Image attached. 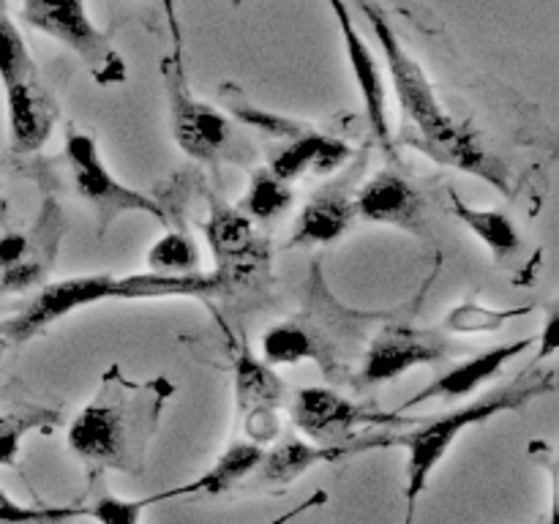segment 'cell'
Masks as SVG:
<instances>
[{"mask_svg": "<svg viewBox=\"0 0 559 524\" xmlns=\"http://www.w3.org/2000/svg\"><path fill=\"white\" fill-rule=\"evenodd\" d=\"M175 0H167V14H169V25H173V38H175V55H183V49H180V27H178V16H175Z\"/></svg>", "mask_w": 559, "mask_h": 524, "instance_id": "31", "label": "cell"}, {"mask_svg": "<svg viewBox=\"0 0 559 524\" xmlns=\"http://www.w3.org/2000/svg\"><path fill=\"white\" fill-rule=\"evenodd\" d=\"M229 276L224 271L213 273H189V276H162V273H129V276H112V273H87V276H71L63 282L47 284L25 309L11 320L0 322L5 342L22 344L38 336L49 325L63 317L85 309V306L102 303V300H142V298H213L229 287Z\"/></svg>", "mask_w": 559, "mask_h": 524, "instance_id": "3", "label": "cell"}, {"mask_svg": "<svg viewBox=\"0 0 559 524\" xmlns=\"http://www.w3.org/2000/svg\"><path fill=\"white\" fill-rule=\"evenodd\" d=\"M374 448H391V434L385 437H358L353 442H338V445H320V442L306 440H282L276 448L265 451L262 464L257 467L262 484L267 486H287L298 480L300 475L309 473L320 464H336L342 458L355 456V453L374 451Z\"/></svg>", "mask_w": 559, "mask_h": 524, "instance_id": "15", "label": "cell"}, {"mask_svg": "<svg viewBox=\"0 0 559 524\" xmlns=\"http://www.w3.org/2000/svg\"><path fill=\"white\" fill-rule=\"evenodd\" d=\"M533 314V306H511V309H500V306H484L467 300L448 311L445 331L448 333H495L502 331L511 320Z\"/></svg>", "mask_w": 559, "mask_h": 524, "instance_id": "25", "label": "cell"}, {"mask_svg": "<svg viewBox=\"0 0 559 524\" xmlns=\"http://www.w3.org/2000/svg\"><path fill=\"white\" fill-rule=\"evenodd\" d=\"M293 205V183L282 180L278 175H273L271 169H257L251 175V183L246 189L243 202H240V211L251 218V222H273L282 213H287V207Z\"/></svg>", "mask_w": 559, "mask_h": 524, "instance_id": "24", "label": "cell"}, {"mask_svg": "<svg viewBox=\"0 0 559 524\" xmlns=\"http://www.w3.org/2000/svg\"><path fill=\"white\" fill-rule=\"evenodd\" d=\"M448 355H451V342L440 331L415 325H385L366 347L358 385L391 382L415 366L437 364Z\"/></svg>", "mask_w": 559, "mask_h": 524, "instance_id": "11", "label": "cell"}, {"mask_svg": "<svg viewBox=\"0 0 559 524\" xmlns=\"http://www.w3.org/2000/svg\"><path fill=\"white\" fill-rule=\"evenodd\" d=\"M311 289H314L317 306H309L304 314L282 325H273L262 336V355L271 366L317 360L325 374H333V369L353 355L349 347L358 342L360 320L366 317L338 306L322 287V273L320 282H314Z\"/></svg>", "mask_w": 559, "mask_h": 524, "instance_id": "6", "label": "cell"}, {"mask_svg": "<svg viewBox=\"0 0 559 524\" xmlns=\"http://www.w3.org/2000/svg\"><path fill=\"white\" fill-rule=\"evenodd\" d=\"M63 153L76 191L96 213L98 235L107 233L109 224L123 216V213H145V216L167 224V211H164L162 202L131 189V186H126L123 180H118L109 172V167L102 158V151H98L96 136L76 129V126H69L66 129Z\"/></svg>", "mask_w": 559, "mask_h": 524, "instance_id": "9", "label": "cell"}, {"mask_svg": "<svg viewBox=\"0 0 559 524\" xmlns=\"http://www.w3.org/2000/svg\"><path fill=\"white\" fill-rule=\"evenodd\" d=\"M262 456H265V448H262L260 442H233L229 448H224L222 456L213 462L211 469H205L197 480H189V484L180 486V489H183V497L224 495V491H229L233 486H238L240 480L249 478L251 473H257V467L262 464Z\"/></svg>", "mask_w": 559, "mask_h": 524, "instance_id": "20", "label": "cell"}, {"mask_svg": "<svg viewBox=\"0 0 559 524\" xmlns=\"http://www.w3.org/2000/svg\"><path fill=\"white\" fill-rule=\"evenodd\" d=\"M5 11V0H0V14H3Z\"/></svg>", "mask_w": 559, "mask_h": 524, "instance_id": "33", "label": "cell"}, {"mask_svg": "<svg viewBox=\"0 0 559 524\" xmlns=\"http://www.w3.org/2000/svg\"><path fill=\"white\" fill-rule=\"evenodd\" d=\"M533 344H535L533 336L519 338V342L497 344V347L484 349V353L451 366V369L442 371L437 380H431L424 391H418L413 398H407L396 413H407V409L420 407V404L426 402H435V398H445V402H451V398H462V396H469V393L480 391L486 382H491L497 374H502V369H506L513 358H519L524 349L533 347Z\"/></svg>", "mask_w": 559, "mask_h": 524, "instance_id": "16", "label": "cell"}, {"mask_svg": "<svg viewBox=\"0 0 559 524\" xmlns=\"http://www.w3.org/2000/svg\"><path fill=\"white\" fill-rule=\"evenodd\" d=\"M82 516V505H25L0 489V524H63Z\"/></svg>", "mask_w": 559, "mask_h": 524, "instance_id": "28", "label": "cell"}, {"mask_svg": "<svg viewBox=\"0 0 559 524\" xmlns=\"http://www.w3.org/2000/svg\"><path fill=\"white\" fill-rule=\"evenodd\" d=\"M207 246L218 262V271L229 276V282L243 276L260 260V238L254 233V222L243 211L224 202H213L211 218H207Z\"/></svg>", "mask_w": 559, "mask_h": 524, "instance_id": "17", "label": "cell"}, {"mask_svg": "<svg viewBox=\"0 0 559 524\" xmlns=\"http://www.w3.org/2000/svg\"><path fill=\"white\" fill-rule=\"evenodd\" d=\"M355 218H358V213H355V200L347 191H317V194L306 202L304 211H300L289 246L336 243L338 238H344V235L349 233Z\"/></svg>", "mask_w": 559, "mask_h": 524, "instance_id": "19", "label": "cell"}, {"mask_svg": "<svg viewBox=\"0 0 559 524\" xmlns=\"http://www.w3.org/2000/svg\"><path fill=\"white\" fill-rule=\"evenodd\" d=\"M353 158V147L342 142L333 134H322V131L309 129L304 134L287 140V145L273 156L271 172L278 175L282 180L293 183V180L304 178V175H331L342 169L344 164Z\"/></svg>", "mask_w": 559, "mask_h": 524, "instance_id": "18", "label": "cell"}, {"mask_svg": "<svg viewBox=\"0 0 559 524\" xmlns=\"http://www.w3.org/2000/svg\"><path fill=\"white\" fill-rule=\"evenodd\" d=\"M282 377L271 364L254 358L249 347H240L235 355V409L251 442H271L278 434V407L284 404Z\"/></svg>", "mask_w": 559, "mask_h": 524, "instance_id": "12", "label": "cell"}, {"mask_svg": "<svg viewBox=\"0 0 559 524\" xmlns=\"http://www.w3.org/2000/svg\"><path fill=\"white\" fill-rule=\"evenodd\" d=\"M551 391H555V371L527 369L519 380L480 393L473 402L462 404V407L451 409V413L440 415L435 420H426V424L407 431V434H391V448H407V486H404L407 516H404V524H415L418 502L424 497L426 486H429V478L464 431L486 424V420L497 418L502 413H519L533 398H540L544 393Z\"/></svg>", "mask_w": 559, "mask_h": 524, "instance_id": "4", "label": "cell"}, {"mask_svg": "<svg viewBox=\"0 0 559 524\" xmlns=\"http://www.w3.org/2000/svg\"><path fill=\"white\" fill-rule=\"evenodd\" d=\"M233 3H235V5H240V3H243V0H233Z\"/></svg>", "mask_w": 559, "mask_h": 524, "instance_id": "35", "label": "cell"}, {"mask_svg": "<svg viewBox=\"0 0 559 524\" xmlns=\"http://www.w3.org/2000/svg\"><path fill=\"white\" fill-rule=\"evenodd\" d=\"M289 415L298 431H304L311 442L320 445H338V442L358 440L360 426L377 424H404L399 413H380L371 404L353 402L333 388H300L289 404Z\"/></svg>", "mask_w": 559, "mask_h": 524, "instance_id": "10", "label": "cell"}, {"mask_svg": "<svg viewBox=\"0 0 559 524\" xmlns=\"http://www.w3.org/2000/svg\"><path fill=\"white\" fill-rule=\"evenodd\" d=\"M173 393L175 385L167 377L136 382L120 366H109L96 396L71 420L66 434L69 451L91 475L104 469L140 475Z\"/></svg>", "mask_w": 559, "mask_h": 524, "instance_id": "2", "label": "cell"}, {"mask_svg": "<svg viewBox=\"0 0 559 524\" xmlns=\"http://www.w3.org/2000/svg\"><path fill=\"white\" fill-rule=\"evenodd\" d=\"M183 489L173 486V489L156 491V495L140 497V500H123V497L112 495L102 486L87 505H82V516H91L98 524H142V513L153 505V502L180 500Z\"/></svg>", "mask_w": 559, "mask_h": 524, "instance_id": "23", "label": "cell"}, {"mask_svg": "<svg viewBox=\"0 0 559 524\" xmlns=\"http://www.w3.org/2000/svg\"><path fill=\"white\" fill-rule=\"evenodd\" d=\"M0 82L5 93L9 142L16 153H38L52 136L60 107L41 82L20 27L0 14Z\"/></svg>", "mask_w": 559, "mask_h": 524, "instance_id": "5", "label": "cell"}, {"mask_svg": "<svg viewBox=\"0 0 559 524\" xmlns=\"http://www.w3.org/2000/svg\"><path fill=\"white\" fill-rule=\"evenodd\" d=\"M328 5H331L333 16H336L338 22V33H342L349 71H353V80L355 85H358L360 98H364L366 123H369L371 134L380 142L382 151L393 158L396 156V145H393V129L391 118H388V91L380 63H377L374 52H371V47L366 44L364 33L355 25L347 3H344V0H328Z\"/></svg>", "mask_w": 559, "mask_h": 524, "instance_id": "13", "label": "cell"}, {"mask_svg": "<svg viewBox=\"0 0 559 524\" xmlns=\"http://www.w3.org/2000/svg\"><path fill=\"white\" fill-rule=\"evenodd\" d=\"M325 502H328V491L320 489V491H314V495H311V497H306L304 502H298V505H295V508H289V511H284L282 516L271 519V522H265V524H289V522H293V519L304 516V513L314 511L317 505H325Z\"/></svg>", "mask_w": 559, "mask_h": 524, "instance_id": "30", "label": "cell"}, {"mask_svg": "<svg viewBox=\"0 0 559 524\" xmlns=\"http://www.w3.org/2000/svg\"><path fill=\"white\" fill-rule=\"evenodd\" d=\"M147 271L162 276H189L200 271V249L183 233H167L147 251Z\"/></svg>", "mask_w": 559, "mask_h": 524, "instance_id": "27", "label": "cell"}, {"mask_svg": "<svg viewBox=\"0 0 559 524\" xmlns=\"http://www.w3.org/2000/svg\"><path fill=\"white\" fill-rule=\"evenodd\" d=\"M448 207L453 216L497 257V260H508L522 246V235H519L516 224L495 207H473L459 196L456 189H448Z\"/></svg>", "mask_w": 559, "mask_h": 524, "instance_id": "21", "label": "cell"}, {"mask_svg": "<svg viewBox=\"0 0 559 524\" xmlns=\"http://www.w3.org/2000/svg\"><path fill=\"white\" fill-rule=\"evenodd\" d=\"M60 424L55 409L25 407L16 413H0V464H14L22 437L27 431H52Z\"/></svg>", "mask_w": 559, "mask_h": 524, "instance_id": "26", "label": "cell"}, {"mask_svg": "<svg viewBox=\"0 0 559 524\" xmlns=\"http://www.w3.org/2000/svg\"><path fill=\"white\" fill-rule=\"evenodd\" d=\"M535 524H540V522H535Z\"/></svg>", "mask_w": 559, "mask_h": 524, "instance_id": "36", "label": "cell"}, {"mask_svg": "<svg viewBox=\"0 0 559 524\" xmlns=\"http://www.w3.org/2000/svg\"><path fill=\"white\" fill-rule=\"evenodd\" d=\"M218 96H222V104H224V109H227L229 118L238 120V123H243V126H249V129L262 131V134H267V136H276V140H293V136L304 134V131L309 129V126L300 123V120L287 118V115L271 112V109L257 107V104L251 102V98L246 96L238 85H233V82H222V87H218Z\"/></svg>", "mask_w": 559, "mask_h": 524, "instance_id": "22", "label": "cell"}, {"mask_svg": "<svg viewBox=\"0 0 559 524\" xmlns=\"http://www.w3.org/2000/svg\"><path fill=\"white\" fill-rule=\"evenodd\" d=\"M162 76L164 87H167L169 129H173L180 151L194 162L211 164V167L235 158L240 142L235 134L233 118L194 96L189 80H186L183 55H164Z\"/></svg>", "mask_w": 559, "mask_h": 524, "instance_id": "8", "label": "cell"}, {"mask_svg": "<svg viewBox=\"0 0 559 524\" xmlns=\"http://www.w3.org/2000/svg\"><path fill=\"white\" fill-rule=\"evenodd\" d=\"M5 344H9V342H5V336H3V331H0V349H3V347H5Z\"/></svg>", "mask_w": 559, "mask_h": 524, "instance_id": "32", "label": "cell"}, {"mask_svg": "<svg viewBox=\"0 0 559 524\" xmlns=\"http://www.w3.org/2000/svg\"><path fill=\"white\" fill-rule=\"evenodd\" d=\"M355 3L364 11L371 33L382 47V55H385V69L391 74L399 115H402L399 136H402L404 145L415 147L440 167H453L459 172L475 175L502 194H511L513 172L506 158L497 156L473 126L464 123L459 115L448 109L437 87L431 85L424 66L413 58L393 22L388 20L380 0H355Z\"/></svg>", "mask_w": 559, "mask_h": 524, "instance_id": "1", "label": "cell"}, {"mask_svg": "<svg viewBox=\"0 0 559 524\" xmlns=\"http://www.w3.org/2000/svg\"><path fill=\"white\" fill-rule=\"evenodd\" d=\"M353 200L358 218H366L369 224H385L418 238H426L429 233L424 194L404 175L380 169L360 186Z\"/></svg>", "mask_w": 559, "mask_h": 524, "instance_id": "14", "label": "cell"}, {"mask_svg": "<svg viewBox=\"0 0 559 524\" xmlns=\"http://www.w3.org/2000/svg\"><path fill=\"white\" fill-rule=\"evenodd\" d=\"M535 344H540V353H538V360H535V364H540V360L551 358V355L557 353V347H559V309H557V303L549 306V311H546L544 333H540V338H535Z\"/></svg>", "mask_w": 559, "mask_h": 524, "instance_id": "29", "label": "cell"}, {"mask_svg": "<svg viewBox=\"0 0 559 524\" xmlns=\"http://www.w3.org/2000/svg\"><path fill=\"white\" fill-rule=\"evenodd\" d=\"M25 25L63 44L104 87L123 85L129 69L107 33L91 20L85 0H20Z\"/></svg>", "mask_w": 559, "mask_h": 524, "instance_id": "7", "label": "cell"}, {"mask_svg": "<svg viewBox=\"0 0 559 524\" xmlns=\"http://www.w3.org/2000/svg\"><path fill=\"white\" fill-rule=\"evenodd\" d=\"M549 524H555V511H551V516H549Z\"/></svg>", "mask_w": 559, "mask_h": 524, "instance_id": "34", "label": "cell"}]
</instances>
